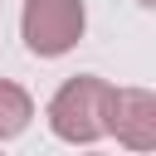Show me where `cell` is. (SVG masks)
<instances>
[{
	"label": "cell",
	"mask_w": 156,
	"mask_h": 156,
	"mask_svg": "<svg viewBox=\"0 0 156 156\" xmlns=\"http://www.w3.org/2000/svg\"><path fill=\"white\" fill-rule=\"evenodd\" d=\"M107 83L102 78H93V73H78V78H68L58 93H54V102H49V127H54V136H63V141H73V146H88V141H98L102 132H107Z\"/></svg>",
	"instance_id": "6da1fadb"
},
{
	"label": "cell",
	"mask_w": 156,
	"mask_h": 156,
	"mask_svg": "<svg viewBox=\"0 0 156 156\" xmlns=\"http://www.w3.org/2000/svg\"><path fill=\"white\" fill-rule=\"evenodd\" d=\"M83 0H24V15H20V29H24V44L29 54L39 58H58L68 54L78 39H83Z\"/></svg>",
	"instance_id": "7a4b0ae2"
},
{
	"label": "cell",
	"mask_w": 156,
	"mask_h": 156,
	"mask_svg": "<svg viewBox=\"0 0 156 156\" xmlns=\"http://www.w3.org/2000/svg\"><path fill=\"white\" fill-rule=\"evenodd\" d=\"M107 132L132 151H156V93L112 88L107 93Z\"/></svg>",
	"instance_id": "3957f363"
},
{
	"label": "cell",
	"mask_w": 156,
	"mask_h": 156,
	"mask_svg": "<svg viewBox=\"0 0 156 156\" xmlns=\"http://www.w3.org/2000/svg\"><path fill=\"white\" fill-rule=\"evenodd\" d=\"M29 117H34L29 93H24L20 83L0 78V141H5V136H20V132L29 127Z\"/></svg>",
	"instance_id": "277c9868"
},
{
	"label": "cell",
	"mask_w": 156,
	"mask_h": 156,
	"mask_svg": "<svg viewBox=\"0 0 156 156\" xmlns=\"http://www.w3.org/2000/svg\"><path fill=\"white\" fill-rule=\"evenodd\" d=\"M136 5H146V10H156V0H136Z\"/></svg>",
	"instance_id": "5b68a950"
}]
</instances>
